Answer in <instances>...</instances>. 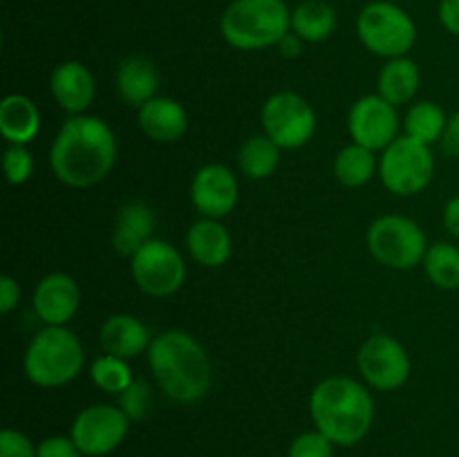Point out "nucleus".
<instances>
[{"instance_id": "nucleus-37", "label": "nucleus", "mask_w": 459, "mask_h": 457, "mask_svg": "<svg viewBox=\"0 0 459 457\" xmlns=\"http://www.w3.org/2000/svg\"><path fill=\"white\" fill-rule=\"evenodd\" d=\"M439 143L448 157H459V110L448 116L446 130H444V137Z\"/></svg>"}, {"instance_id": "nucleus-36", "label": "nucleus", "mask_w": 459, "mask_h": 457, "mask_svg": "<svg viewBox=\"0 0 459 457\" xmlns=\"http://www.w3.org/2000/svg\"><path fill=\"white\" fill-rule=\"evenodd\" d=\"M437 16L448 34L459 36V0H439Z\"/></svg>"}, {"instance_id": "nucleus-26", "label": "nucleus", "mask_w": 459, "mask_h": 457, "mask_svg": "<svg viewBox=\"0 0 459 457\" xmlns=\"http://www.w3.org/2000/svg\"><path fill=\"white\" fill-rule=\"evenodd\" d=\"M278 161H281V146L267 134L247 139L238 152V166L249 179H267L278 168Z\"/></svg>"}, {"instance_id": "nucleus-24", "label": "nucleus", "mask_w": 459, "mask_h": 457, "mask_svg": "<svg viewBox=\"0 0 459 457\" xmlns=\"http://www.w3.org/2000/svg\"><path fill=\"white\" fill-rule=\"evenodd\" d=\"M336 30V12L325 0H303L291 9V31L305 43H323Z\"/></svg>"}, {"instance_id": "nucleus-20", "label": "nucleus", "mask_w": 459, "mask_h": 457, "mask_svg": "<svg viewBox=\"0 0 459 457\" xmlns=\"http://www.w3.org/2000/svg\"><path fill=\"white\" fill-rule=\"evenodd\" d=\"M155 231V213L143 202H128L121 206L112 233V246L119 255L133 258Z\"/></svg>"}, {"instance_id": "nucleus-13", "label": "nucleus", "mask_w": 459, "mask_h": 457, "mask_svg": "<svg viewBox=\"0 0 459 457\" xmlns=\"http://www.w3.org/2000/svg\"><path fill=\"white\" fill-rule=\"evenodd\" d=\"M348 130L352 142L359 146H366L375 152L385 151L399 137L397 106L388 103L379 94H366L350 108Z\"/></svg>"}, {"instance_id": "nucleus-14", "label": "nucleus", "mask_w": 459, "mask_h": 457, "mask_svg": "<svg viewBox=\"0 0 459 457\" xmlns=\"http://www.w3.org/2000/svg\"><path fill=\"white\" fill-rule=\"evenodd\" d=\"M240 186L236 175L224 164H206L191 182V202L202 218L222 220L238 204Z\"/></svg>"}, {"instance_id": "nucleus-38", "label": "nucleus", "mask_w": 459, "mask_h": 457, "mask_svg": "<svg viewBox=\"0 0 459 457\" xmlns=\"http://www.w3.org/2000/svg\"><path fill=\"white\" fill-rule=\"evenodd\" d=\"M444 227L455 240H459V195L451 197L444 206Z\"/></svg>"}, {"instance_id": "nucleus-22", "label": "nucleus", "mask_w": 459, "mask_h": 457, "mask_svg": "<svg viewBox=\"0 0 459 457\" xmlns=\"http://www.w3.org/2000/svg\"><path fill=\"white\" fill-rule=\"evenodd\" d=\"M40 130V112L25 94H7L0 103V133L13 146H27Z\"/></svg>"}, {"instance_id": "nucleus-28", "label": "nucleus", "mask_w": 459, "mask_h": 457, "mask_svg": "<svg viewBox=\"0 0 459 457\" xmlns=\"http://www.w3.org/2000/svg\"><path fill=\"white\" fill-rule=\"evenodd\" d=\"M424 272L439 289H459V246L451 242H435L424 255Z\"/></svg>"}, {"instance_id": "nucleus-33", "label": "nucleus", "mask_w": 459, "mask_h": 457, "mask_svg": "<svg viewBox=\"0 0 459 457\" xmlns=\"http://www.w3.org/2000/svg\"><path fill=\"white\" fill-rule=\"evenodd\" d=\"M39 444L31 442L25 433L16 428H4L0 433V457H36Z\"/></svg>"}, {"instance_id": "nucleus-11", "label": "nucleus", "mask_w": 459, "mask_h": 457, "mask_svg": "<svg viewBox=\"0 0 459 457\" xmlns=\"http://www.w3.org/2000/svg\"><path fill=\"white\" fill-rule=\"evenodd\" d=\"M130 419L119 406L94 403L83 408L70 426V437L85 457H106L128 437Z\"/></svg>"}, {"instance_id": "nucleus-12", "label": "nucleus", "mask_w": 459, "mask_h": 457, "mask_svg": "<svg viewBox=\"0 0 459 457\" xmlns=\"http://www.w3.org/2000/svg\"><path fill=\"white\" fill-rule=\"evenodd\" d=\"M357 366L363 381L381 392H393L406 385L412 370L406 348L388 334L370 336L359 349Z\"/></svg>"}, {"instance_id": "nucleus-6", "label": "nucleus", "mask_w": 459, "mask_h": 457, "mask_svg": "<svg viewBox=\"0 0 459 457\" xmlns=\"http://www.w3.org/2000/svg\"><path fill=\"white\" fill-rule=\"evenodd\" d=\"M359 40L368 52L381 58L406 56L417 40V25L411 13L390 0H375L359 12Z\"/></svg>"}, {"instance_id": "nucleus-34", "label": "nucleus", "mask_w": 459, "mask_h": 457, "mask_svg": "<svg viewBox=\"0 0 459 457\" xmlns=\"http://www.w3.org/2000/svg\"><path fill=\"white\" fill-rule=\"evenodd\" d=\"M36 457H85L70 435H49L39 442Z\"/></svg>"}, {"instance_id": "nucleus-21", "label": "nucleus", "mask_w": 459, "mask_h": 457, "mask_svg": "<svg viewBox=\"0 0 459 457\" xmlns=\"http://www.w3.org/2000/svg\"><path fill=\"white\" fill-rule=\"evenodd\" d=\"M160 88V72L155 63L143 56H128L119 63L117 70V92L121 101L130 108H142L157 97Z\"/></svg>"}, {"instance_id": "nucleus-10", "label": "nucleus", "mask_w": 459, "mask_h": 457, "mask_svg": "<svg viewBox=\"0 0 459 457\" xmlns=\"http://www.w3.org/2000/svg\"><path fill=\"white\" fill-rule=\"evenodd\" d=\"M130 269L139 289L155 298L173 296L186 280V264L182 254L170 242L160 237H151L130 258Z\"/></svg>"}, {"instance_id": "nucleus-31", "label": "nucleus", "mask_w": 459, "mask_h": 457, "mask_svg": "<svg viewBox=\"0 0 459 457\" xmlns=\"http://www.w3.org/2000/svg\"><path fill=\"white\" fill-rule=\"evenodd\" d=\"M334 446L321 430H305L290 444L287 457H334Z\"/></svg>"}, {"instance_id": "nucleus-8", "label": "nucleus", "mask_w": 459, "mask_h": 457, "mask_svg": "<svg viewBox=\"0 0 459 457\" xmlns=\"http://www.w3.org/2000/svg\"><path fill=\"white\" fill-rule=\"evenodd\" d=\"M435 175V157L430 146L417 139L397 137L379 160V177L394 195H417L424 191Z\"/></svg>"}, {"instance_id": "nucleus-29", "label": "nucleus", "mask_w": 459, "mask_h": 457, "mask_svg": "<svg viewBox=\"0 0 459 457\" xmlns=\"http://www.w3.org/2000/svg\"><path fill=\"white\" fill-rule=\"evenodd\" d=\"M90 376L94 385L108 394H121L134 381L128 361L115 354H101L90 366Z\"/></svg>"}, {"instance_id": "nucleus-17", "label": "nucleus", "mask_w": 459, "mask_h": 457, "mask_svg": "<svg viewBox=\"0 0 459 457\" xmlns=\"http://www.w3.org/2000/svg\"><path fill=\"white\" fill-rule=\"evenodd\" d=\"M139 128L146 137L160 143H173L184 137L188 128V115L179 101L170 97H155L139 108Z\"/></svg>"}, {"instance_id": "nucleus-15", "label": "nucleus", "mask_w": 459, "mask_h": 457, "mask_svg": "<svg viewBox=\"0 0 459 457\" xmlns=\"http://www.w3.org/2000/svg\"><path fill=\"white\" fill-rule=\"evenodd\" d=\"M31 305L45 325H67L81 305L79 285L67 273H48L36 285Z\"/></svg>"}, {"instance_id": "nucleus-23", "label": "nucleus", "mask_w": 459, "mask_h": 457, "mask_svg": "<svg viewBox=\"0 0 459 457\" xmlns=\"http://www.w3.org/2000/svg\"><path fill=\"white\" fill-rule=\"evenodd\" d=\"M420 67L415 61L406 56L388 58L385 65L381 67L379 79H377L379 97H384L393 106H403V103L412 101V97L420 90Z\"/></svg>"}, {"instance_id": "nucleus-7", "label": "nucleus", "mask_w": 459, "mask_h": 457, "mask_svg": "<svg viewBox=\"0 0 459 457\" xmlns=\"http://www.w3.org/2000/svg\"><path fill=\"white\" fill-rule=\"evenodd\" d=\"M368 249L384 267L406 272L424 263L429 240L415 220L406 215H381L368 228Z\"/></svg>"}, {"instance_id": "nucleus-5", "label": "nucleus", "mask_w": 459, "mask_h": 457, "mask_svg": "<svg viewBox=\"0 0 459 457\" xmlns=\"http://www.w3.org/2000/svg\"><path fill=\"white\" fill-rule=\"evenodd\" d=\"M83 345L65 325H45L30 341L25 352L27 379L39 388H61L83 370Z\"/></svg>"}, {"instance_id": "nucleus-25", "label": "nucleus", "mask_w": 459, "mask_h": 457, "mask_svg": "<svg viewBox=\"0 0 459 457\" xmlns=\"http://www.w3.org/2000/svg\"><path fill=\"white\" fill-rule=\"evenodd\" d=\"M377 170H379V164H377L375 151L359 146V143L345 146L334 160L336 179L348 188L366 186L375 177Z\"/></svg>"}, {"instance_id": "nucleus-16", "label": "nucleus", "mask_w": 459, "mask_h": 457, "mask_svg": "<svg viewBox=\"0 0 459 457\" xmlns=\"http://www.w3.org/2000/svg\"><path fill=\"white\" fill-rule=\"evenodd\" d=\"M49 92L63 110L74 116L85 115V110L92 106L97 85H94L92 72L83 63L65 61L54 67L49 76Z\"/></svg>"}, {"instance_id": "nucleus-19", "label": "nucleus", "mask_w": 459, "mask_h": 457, "mask_svg": "<svg viewBox=\"0 0 459 457\" xmlns=\"http://www.w3.org/2000/svg\"><path fill=\"white\" fill-rule=\"evenodd\" d=\"M99 341L106 354H115L121 358H134L151 348V332L139 318L130 314H115L108 318L99 330Z\"/></svg>"}, {"instance_id": "nucleus-27", "label": "nucleus", "mask_w": 459, "mask_h": 457, "mask_svg": "<svg viewBox=\"0 0 459 457\" xmlns=\"http://www.w3.org/2000/svg\"><path fill=\"white\" fill-rule=\"evenodd\" d=\"M446 124V112H444L437 103L420 101L406 112L403 130H406L408 137L417 139V142L426 143V146H433V143L442 142Z\"/></svg>"}, {"instance_id": "nucleus-3", "label": "nucleus", "mask_w": 459, "mask_h": 457, "mask_svg": "<svg viewBox=\"0 0 459 457\" xmlns=\"http://www.w3.org/2000/svg\"><path fill=\"white\" fill-rule=\"evenodd\" d=\"M314 428L336 446L350 448L361 442L375 424V399L370 390L350 376H327L309 397Z\"/></svg>"}, {"instance_id": "nucleus-1", "label": "nucleus", "mask_w": 459, "mask_h": 457, "mask_svg": "<svg viewBox=\"0 0 459 457\" xmlns=\"http://www.w3.org/2000/svg\"><path fill=\"white\" fill-rule=\"evenodd\" d=\"M115 160V133L106 121L92 115L70 116L49 148L54 177L72 188H90L103 182Z\"/></svg>"}, {"instance_id": "nucleus-18", "label": "nucleus", "mask_w": 459, "mask_h": 457, "mask_svg": "<svg viewBox=\"0 0 459 457\" xmlns=\"http://www.w3.org/2000/svg\"><path fill=\"white\" fill-rule=\"evenodd\" d=\"M186 246L191 258L206 269L222 267L233 254L229 228L220 220L211 218H202L191 224L186 233Z\"/></svg>"}, {"instance_id": "nucleus-4", "label": "nucleus", "mask_w": 459, "mask_h": 457, "mask_svg": "<svg viewBox=\"0 0 459 457\" xmlns=\"http://www.w3.org/2000/svg\"><path fill=\"white\" fill-rule=\"evenodd\" d=\"M222 39L240 52L273 47L291 31L285 0H231L220 18Z\"/></svg>"}, {"instance_id": "nucleus-39", "label": "nucleus", "mask_w": 459, "mask_h": 457, "mask_svg": "<svg viewBox=\"0 0 459 457\" xmlns=\"http://www.w3.org/2000/svg\"><path fill=\"white\" fill-rule=\"evenodd\" d=\"M303 43H305V40L300 39L299 34H294V31H290V34H287L285 39H282L281 43H278V49H281L282 56L296 58L300 52H303Z\"/></svg>"}, {"instance_id": "nucleus-2", "label": "nucleus", "mask_w": 459, "mask_h": 457, "mask_svg": "<svg viewBox=\"0 0 459 457\" xmlns=\"http://www.w3.org/2000/svg\"><path fill=\"white\" fill-rule=\"evenodd\" d=\"M148 366L161 392L175 403L200 401L213 384L209 354L182 330H166L151 341Z\"/></svg>"}, {"instance_id": "nucleus-32", "label": "nucleus", "mask_w": 459, "mask_h": 457, "mask_svg": "<svg viewBox=\"0 0 459 457\" xmlns=\"http://www.w3.org/2000/svg\"><path fill=\"white\" fill-rule=\"evenodd\" d=\"M3 164L7 182L12 186H21L34 173V157L27 151V146H13V143H9V148L4 151Z\"/></svg>"}, {"instance_id": "nucleus-30", "label": "nucleus", "mask_w": 459, "mask_h": 457, "mask_svg": "<svg viewBox=\"0 0 459 457\" xmlns=\"http://www.w3.org/2000/svg\"><path fill=\"white\" fill-rule=\"evenodd\" d=\"M119 397V403L117 406L124 410V415L128 417L130 421H142L151 415V408H152V390L146 381H139L134 379L128 388L124 390Z\"/></svg>"}, {"instance_id": "nucleus-35", "label": "nucleus", "mask_w": 459, "mask_h": 457, "mask_svg": "<svg viewBox=\"0 0 459 457\" xmlns=\"http://www.w3.org/2000/svg\"><path fill=\"white\" fill-rule=\"evenodd\" d=\"M21 303V287L12 276L0 278V312L9 314Z\"/></svg>"}, {"instance_id": "nucleus-9", "label": "nucleus", "mask_w": 459, "mask_h": 457, "mask_svg": "<svg viewBox=\"0 0 459 457\" xmlns=\"http://www.w3.org/2000/svg\"><path fill=\"white\" fill-rule=\"evenodd\" d=\"M260 121L264 134L287 151L303 148L316 133V112L307 99L296 92L272 94L264 101Z\"/></svg>"}]
</instances>
